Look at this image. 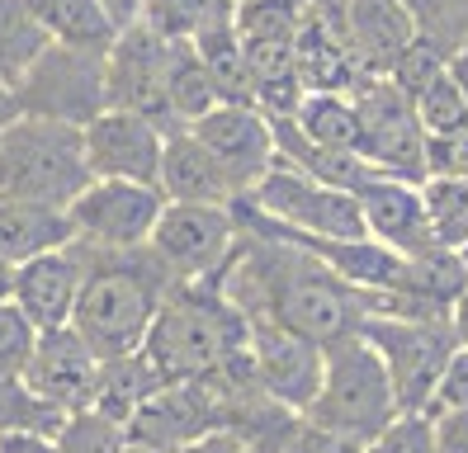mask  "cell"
<instances>
[{"mask_svg":"<svg viewBox=\"0 0 468 453\" xmlns=\"http://www.w3.org/2000/svg\"><path fill=\"white\" fill-rule=\"evenodd\" d=\"M143 354L161 383L195 378H241L251 368V331L241 307L223 293L218 279L176 283L147 326Z\"/></svg>","mask_w":468,"mask_h":453,"instance_id":"obj_1","label":"cell"},{"mask_svg":"<svg viewBox=\"0 0 468 453\" xmlns=\"http://www.w3.org/2000/svg\"><path fill=\"white\" fill-rule=\"evenodd\" d=\"M80 260H86V274H80L71 326L100 359L137 354L152 317L176 289V279L147 246H137V250H86L80 246Z\"/></svg>","mask_w":468,"mask_h":453,"instance_id":"obj_2","label":"cell"},{"mask_svg":"<svg viewBox=\"0 0 468 453\" xmlns=\"http://www.w3.org/2000/svg\"><path fill=\"white\" fill-rule=\"evenodd\" d=\"M393 416H398V396L388 383V368H383L378 350L360 331L322 345V383L313 402L303 406V420L369 444Z\"/></svg>","mask_w":468,"mask_h":453,"instance_id":"obj_3","label":"cell"},{"mask_svg":"<svg viewBox=\"0 0 468 453\" xmlns=\"http://www.w3.org/2000/svg\"><path fill=\"white\" fill-rule=\"evenodd\" d=\"M86 184H90V165H86L80 128L38 119V113H19L0 132V194L67 208Z\"/></svg>","mask_w":468,"mask_h":453,"instance_id":"obj_4","label":"cell"},{"mask_svg":"<svg viewBox=\"0 0 468 453\" xmlns=\"http://www.w3.org/2000/svg\"><path fill=\"white\" fill-rule=\"evenodd\" d=\"M241 204L256 217L284 226L298 237H326V241H350V237H369L365 217H360V198L350 189L322 184L303 170L274 161L265 175L241 194Z\"/></svg>","mask_w":468,"mask_h":453,"instance_id":"obj_5","label":"cell"},{"mask_svg":"<svg viewBox=\"0 0 468 453\" xmlns=\"http://www.w3.org/2000/svg\"><path fill=\"white\" fill-rule=\"evenodd\" d=\"M355 104V156H360L369 170L393 180H426V132L417 123V109L411 100L398 90L388 76H365L350 90Z\"/></svg>","mask_w":468,"mask_h":453,"instance_id":"obj_6","label":"cell"},{"mask_svg":"<svg viewBox=\"0 0 468 453\" xmlns=\"http://www.w3.org/2000/svg\"><path fill=\"white\" fill-rule=\"evenodd\" d=\"M360 335L378 350L383 368H388L398 411L426 416L435 378H440V368H445V359L454 350L450 321L398 317V311H365V317H360Z\"/></svg>","mask_w":468,"mask_h":453,"instance_id":"obj_7","label":"cell"},{"mask_svg":"<svg viewBox=\"0 0 468 453\" xmlns=\"http://www.w3.org/2000/svg\"><path fill=\"white\" fill-rule=\"evenodd\" d=\"M15 100H19V113L86 128L104 109V52L48 43L34 57V67L19 76Z\"/></svg>","mask_w":468,"mask_h":453,"instance_id":"obj_8","label":"cell"},{"mask_svg":"<svg viewBox=\"0 0 468 453\" xmlns=\"http://www.w3.org/2000/svg\"><path fill=\"white\" fill-rule=\"evenodd\" d=\"M241 226L232 217V204H171L161 208L147 250L156 255L176 283H199L218 279L232 260Z\"/></svg>","mask_w":468,"mask_h":453,"instance_id":"obj_9","label":"cell"},{"mask_svg":"<svg viewBox=\"0 0 468 453\" xmlns=\"http://www.w3.org/2000/svg\"><path fill=\"white\" fill-rule=\"evenodd\" d=\"M166 208V194L137 180H90L71 204V241L86 250H137L147 246L152 226Z\"/></svg>","mask_w":468,"mask_h":453,"instance_id":"obj_10","label":"cell"},{"mask_svg":"<svg viewBox=\"0 0 468 453\" xmlns=\"http://www.w3.org/2000/svg\"><path fill=\"white\" fill-rule=\"evenodd\" d=\"M166 57H171V38L152 34L147 24H128L114 34L104 52V109H128L143 119L161 123L171 132L166 119Z\"/></svg>","mask_w":468,"mask_h":453,"instance_id":"obj_11","label":"cell"},{"mask_svg":"<svg viewBox=\"0 0 468 453\" xmlns=\"http://www.w3.org/2000/svg\"><path fill=\"white\" fill-rule=\"evenodd\" d=\"M246 331H251V368L261 392L284 411L303 416V406L313 402L322 383V345L265 317H246Z\"/></svg>","mask_w":468,"mask_h":453,"instance_id":"obj_12","label":"cell"},{"mask_svg":"<svg viewBox=\"0 0 468 453\" xmlns=\"http://www.w3.org/2000/svg\"><path fill=\"white\" fill-rule=\"evenodd\" d=\"M199 147L223 165V175L232 180L237 198L251 189L265 170L274 165V128L256 104H213L189 123Z\"/></svg>","mask_w":468,"mask_h":453,"instance_id":"obj_13","label":"cell"},{"mask_svg":"<svg viewBox=\"0 0 468 453\" xmlns=\"http://www.w3.org/2000/svg\"><path fill=\"white\" fill-rule=\"evenodd\" d=\"M86 142V165L90 180H137V184H156L161 170V142L166 128L143 119L128 109H100L95 119L80 128Z\"/></svg>","mask_w":468,"mask_h":453,"instance_id":"obj_14","label":"cell"},{"mask_svg":"<svg viewBox=\"0 0 468 453\" xmlns=\"http://www.w3.org/2000/svg\"><path fill=\"white\" fill-rule=\"evenodd\" d=\"M100 368H104V359L80 340L76 326H52V331H38L34 354H29L19 378L29 383L34 396H43L52 411L71 416V411H86L95 402Z\"/></svg>","mask_w":468,"mask_h":453,"instance_id":"obj_15","label":"cell"},{"mask_svg":"<svg viewBox=\"0 0 468 453\" xmlns=\"http://www.w3.org/2000/svg\"><path fill=\"white\" fill-rule=\"evenodd\" d=\"M80 274H86V260H80V246H62L34 255V260L15 265L10 279V302L34 321V331H52V326H71L76 311V293H80Z\"/></svg>","mask_w":468,"mask_h":453,"instance_id":"obj_16","label":"cell"},{"mask_svg":"<svg viewBox=\"0 0 468 453\" xmlns=\"http://www.w3.org/2000/svg\"><path fill=\"white\" fill-rule=\"evenodd\" d=\"M355 198H360L365 232L378 246H388L398 255H421V250L435 246L426 208H421V184L393 180V175H369L360 189H355Z\"/></svg>","mask_w":468,"mask_h":453,"instance_id":"obj_17","label":"cell"},{"mask_svg":"<svg viewBox=\"0 0 468 453\" xmlns=\"http://www.w3.org/2000/svg\"><path fill=\"white\" fill-rule=\"evenodd\" d=\"M341 28L365 76H388L398 57L417 43V19L402 0H346Z\"/></svg>","mask_w":468,"mask_h":453,"instance_id":"obj_18","label":"cell"},{"mask_svg":"<svg viewBox=\"0 0 468 453\" xmlns=\"http://www.w3.org/2000/svg\"><path fill=\"white\" fill-rule=\"evenodd\" d=\"M156 189L171 204H232L237 189L189 128H171L161 142V170H156Z\"/></svg>","mask_w":468,"mask_h":453,"instance_id":"obj_19","label":"cell"},{"mask_svg":"<svg viewBox=\"0 0 468 453\" xmlns=\"http://www.w3.org/2000/svg\"><path fill=\"white\" fill-rule=\"evenodd\" d=\"M62 246H71L67 208L38 204V198L0 194V260L24 265V260H34V255L62 250Z\"/></svg>","mask_w":468,"mask_h":453,"instance_id":"obj_20","label":"cell"},{"mask_svg":"<svg viewBox=\"0 0 468 453\" xmlns=\"http://www.w3.org/2000/svg\"><path fill=\"white\" fill-rule=\"evenodd\" d=\"M24 5L34 10L48 43L109 52V43H114V34H119V24L109 19V10L100 5V0H24Z\"/></svg>","mask_w":468,"mask_h":453,"instance_id":"obj_21","label":"cell"},{"mask_svg":"<svg viewBox=\"0 0 468 453\" xmlns=\"http://www.w3.org/2000/svg\"><path fill=\"white\" fill-rule=\"evenodd\" d=\"M289 123L313 142V147H326V152H355V104L350 95H332V90H303L298 109L289 113Z\"/></svg>","mask_w":468,"mask_h":453,"instance_id":"obj_22","label":"cell"},{"mask_svg":"<svg viewBox=\"0 0 468 453\" xmlns=\"http://www.w3.org/2000/svg\"><path fill=\"white\" fill-rule=\"evenodd\" d=\"M161 387V378L152 374V363L143 354H123V359H104L100 368V387H95V402L90 411L109 416V420H119L128 425L133 411L147 402V396Z\"/></svg>","mask_w":468,"mask_h":453,"instance_id":"obj_23","label":"cell"},{"mask_svg":"<svg viewBox=\"0 0 468 453\" xmlns=\"http://www.w3.org/2000/svg\"><path fill=\"white\" fill-rule=\"evenodd\" d=\"M218 104L213 95V80L199 62V52L189 43H171V57H166V119L171 128H189Z\"/></svg>","mask_w":468,"mask_h":453,"instance_id":"obj_24","label":"cell"},{"mask_svg":"<svg viewBox=\"0 0 468 453\" xmlns=\"http://www.w3.org/2000/svg\"><path fill=\"white\" fill-rule=\"evenodd\" d=\"M421 208H426L435 246L459 250L468 241V175H426Z\"/></svg>","mask_w":468,"mask_h":453,"instance_id":"obj_25","label":"cell"},{"mask_svg":"<svg viewBox=\"0 0 468 453\" xmlns=\"http://www.w3.org/2000/svg\"><path fill=\"white\" fill-rule=\"evenodd\" d=\"M48 47L34 10L24 0H0V85H19V76L34 67V57Z\"/></svg>","mask_w":468,"mask_h":453,"instance_id":"obj_26","label":"cell"},{"mask_svg":"<svg viewBox=\"0 0 468 453\" xmlns=\"http://www.w3.org/2000/svg\"><path fill=\"white\" fill-rule=\"evenodd\" d=\"M411 109H417V123H421L426 137L454 132L459 123H468V76L445 67L417 100H411Z\"/></svg>","mask_w":468,"mask_h":453,"instance_id":"obj_27","label":"cell"},{"mask_svg":"<svg viewBox=\"0 0 468 453\" xmlns=\"http://www.w3.org/2000/svg\"><path fill=\"white\" fill-rule=\"evenodd\" d=\"M67 416L52 411L43 396H34V387L24 383L19 374H0V435L10 430H43V435H58V425Z\"/></svg>","mask_w":468,"mask_h":453,"instance_id":"obj_28","label":"cell"},{"mask_svg":"<svg viewBox=\"0 0 468 453\" xmlns=\"http://www.w3.org/2000/svg\"><path fill=\"white\" fill-rule=\"evenodd\" d=\"M223 5V0H143L137 5V24H147L152 34L171 38V43H189L195 28Z\"/></svg>","mask_w":468,"mask_h":453,"instance_id":"obj_29","label":"cell"},{"mask_svg":"<svg viewBox=\"0 0 468 453\" xmlns=\"http://www.w3.org/2000/svg\"><path fill=\"white\" fill-rule=\"evenodd\" d=\"M34 340H38L34 321L10 298H0V374H24V363L34 354Z\"/></svg>","mask_w":468,"mask_h":453,"instance_id":"obj_30","label":"cell"},{"mask_svg":"<svg viewBox=\"0 0 468 453\" xmlns=\"http://www.w3.org/2000/svg\"><path fill=\"white\" fill-rule=\"evenodd\" d=\"M365 453H435L431 420H426V416H411V411H398V416L365 444Z\"/></svg>","mask_w":468,"mask_h":453,"instance_id":"obj_31","label":"cell"},{"mask_svg":"<svg viewBox=\"0 0 468 453\" xmlns=\"http://www.w3.org/2000/svg\"><path fill=\"white\" fill-rule=\"evenodd\" d=\"M435 411H468V345H454L445 368H440L426 416H435Z\"/></svg>","mask_w":468,"mask_h":453,"instance_id":"obj_32","label":"cell"},{"mask_svg":"<svg viewBox=\"0 0 468 453\" xmlns=\"http://www.w3.org/2000/svg\"><path fill=\"white\" fill-rule=\"evenodd\" d=\"M284 453H365V444L350 439V435H341V430H326V425H313V420L298 416Z\"/></svg>","mask_w":468,"mask_h":453,"instance_id":"obj_33","label":"cell"},{"mask_svg":"<svg viewBox=\"0 0 468 453\" xmlns=\"http://www.w3.org/2000/svg\"><path fill=\"white\" fill-rule=\"evenodd\" d=\"M176 453H261V444L241 430V425H213V430L185 439Z\"/></svg>","mask_w":468,"mask_h":453,"instance_id":"obj_34","label":"cell"},{"mask_svg":"<svg viewBox=\"0 0 468 453\" xmlns=\"http://www.w3.org/2000/svg\"><path fill=\"white\" fill-rule=\"evenodd\" d=\"M426 420H431L435 453H468V411H435Z\"/></svg>","mask_w":468,"mask_h":453,"instance_id":"obj_35","label":"cell"},{"mask_svg":"<svg viewBox=\"0 0 468 453\" xmlns=\"http://www.w3.org/2000/svg\"><path fill=\"white\" fill-rule=\"evenodd\" d=\"M0 453H62V448H58V435L10 430V435H0Z\"/></svg>","mask_w":468,"mask_h":453,"instance_id":"obj_36","label":"cell"},{"mask_svg":"<svg viewBox=\"0 0 468 453\" xmlns=\"http://www.w3.org/2000/svg\"><path fill=\"white\" fill-rule=\"evenodd\" d=\"M450 335H454V345H468V283L450 302Z\"/></svg>","mask_w":468,"mask_h":453,"instance_id":"obj_37","label":"cell"},{"mask_svg":"<svg viewBox=\"0 0 468 453\" xmlns=\"http://www.w3.org/2000/svg\"><path fill=\"white\" fill-rule=\"evenodd\" d=\"M100 5L109 10V19H114L119 28H128L137 19V5H143V0H100Z\"/></svg>","mask_w":468,"mask_h":453,"instance_id":"obj_38","label":"cell"},{"mask_svg":"<svg viewBox=\"0 0 468 453\" xmlns=\"http://www.w3.org/2000/svg\"><path fill=\"white\" fill-rule=\"evenodd\" d=\"M15 119H19V100H15L10 85H0V132H5Z\"/></svg>","mask_w":468,"mask_h":453,"instance_id":"obj_39","label":"cell"},{"mask_svg":"<svg viewBox=\"0 0 468 453\" xmlns=\"http://www.w3.org/2000/svg\"><path fill=\"white\" fill-rule=\"evenodd\" d=\"M10 279H15V265L0 260V298H10Z\"/></svg>","mask_w":468,"mask_h":453,"instance_id":"obj_40","label":"cell"},{"mask_svg":"<svg viewBox=\"0 0 468 453\" xmlns=\"http://www.w3.org/2000/svg\"><path fill=\"white\" fill-rule=\"evenodd\" d=\"M123 453H161V448H147V444H123Z\"/></svg>","mask_w":468,"mask_h":453,"instance_id":"obj_41","label":"cell"},{"mask_svg":"<svg viewBox=\"0 0 468 453\" xmlns=\"http://www.w3.org/2000/svg\"><path fill=\"white\" fill-rule=\"evenodd\" d=\"M459 265H463V279H468V241L459 246Z\"/></svg>","mask_w":468,"mask_h":453,"instance_id":"obj_42","label":"cell"}]
</instances>
